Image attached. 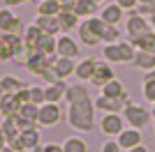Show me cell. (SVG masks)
Masks as SVG:
<instances>
[{
  "mask_svg": "<svg viewBox=\"0 0 155 152\" xmlns=\"http://www.w3.org/2000/svg\"><path fill=\"white\" fill-rule=\"evenodd\" d=\"M67 99V111L65 120L74 131H93L97 127L95 120V99L91 97V88L86 83H70V88L65 92Z\"/></svg>",
  "mask_w": 155,
  "mask_h": 152,
  "instance_id": "1",
  "label": "cell"
},
{
  "mask_svg": "<svg viewBox=\"0 0 155 152\" xmlns=\"http://www.w3.org/2000/svg\"><path fill=\"white\" fill-rule=\"evenodd\" d=\"M137 55V49L132 42H114V44H104L102 46V60H107L109 65H127L132 62Z\"/></svg>",
  "mask_w": 155,
  "mask_h": 152,
  "instance_id": "2",
  "label": "cell"
},
{
  "mask_svg": "<svg viewBox=\"0 0 155 152\" xmlns=\"http://www.w3.org/2000/svg\"><path fill=\"white\" fill-rule=\"evenodd\" d=\"M102 28H104V21L100 16L84 19L77 28V39L88 49H95V46L102 44Z\"/></svg>",
  "mask_w": 155,
  "mask_h": 152,
  "instance_id": "3",
  "label": "cell"
},
{
  "mask_svg": "<svg viewBox=\"0 0 155 152\" xmlns=\"http://www.w3.org/2000/svg\"><path fill=\"white\" fill-rule=\"evenodd\" d=\"M125 125L132 127V129H143V127L153 125V113L150 108H146L143 104H137V101H130L123 111Z\"/></svg>",
  "mask_w": 155,
  "mask_h": 152,
  "instance_id": "4",
  "label": "cell"
},
{
  "mask_svg": "<svg viewBox=\"0 0 155 152\" xmlns=\"http://www.w3.org/2000/svg\"><path fill=\"white\" fill-rule=\"evenodd\" d=\"M26 51L23 46V35H9L2 32V42H0V62H16V58Z\"/></svg>",
  "mask_w": 155,
  "mask_h": 152,
  "instance_id": "5",
  "label": "cell"
},
{
  "mask_svg": "<svg viewBox=\"0 0 155 152\" xmlns=\"http://www.w3.org/2000/svg\"><path fill=\"white\" fill-rule=\"evenodd\" d=\"M97 129L100 134H104L107 138H116L118 134L125 129V118L123 113H104L97 122Z\"/></svg>",
  "mask_w": 155,
  "mask_h": 152,
  "instance_id": "6",
  "label": "cell"
},
{
  "mask_svg": "<svg viewBox=\"0 0 155 152\" xmlns=\"http://www.w3.org/2000/svg\"><path fill=\"white\" fill-rule=\"evenodd\" d=\"M130 95L123 92L120 97H104V95H97L95 97V108L100 113H123L125 106L130 104Z\"/></svg>",
  "mask_w": 155,
  "mask_h": 152,
  "instance_id": "7",
  "label": "cell"
},
{
  "mask_svg": "<svg viewBox=\"0 0 155 152\" xmlns=\"http://www.w3.org/2000/svg\"><path fill=\"white\" fill-rule=\"evenodd\" d=\"M125 32H127L130 42H134L137 37H141L146 32H150V23L146 16H141L139 12H127V21H125Z\"/></svg>",
  "mask_w": 155,
  "mask_h": 152,
  "instance_id": "8",
  "label": "cell"
},
{
  "mask_svg": "<svg viewBox=\"0 0 155 152\" xmlns=\"http://www.w3.org/2000/svg\"><path fill=\"white\" fill-rule=\"evenodd\" d=\"M58 55H44V53H39V51H35V53H30V58L26 60V71L32 76H42L44 71H49L53 67V60H56Z\"/></svg>",
  "mask_w": 155,
  "mask_h": 152,
  "instance_id": "9",
  "label": "cell"
},
{
  "mask_svg": "<svg viewBox=\"0 0 155 152\" xmlns=\"http://www.w3.org/2000/svg\"><path fill=\"white\" fill-rule=\"evenodd\" d=\"M58 23H60V32H63V35H70L72 30H77V28H79L81 19L74 14V2H65V5H60Z\"/></svg>",
  "mask_w": 155,
  "mask_h": 152,
  "instance_id": "10",
  "label": "cell"
},
{
  "mask_svg": "<svg viewBox=\"0 0 155 152\" xmlns=\"http://www.w3.org/2000/svg\"><path fill=\"white\" fill-rule=\"evenodd\" d=\"M23 30H26V28H23V21H21L9 7H2V9H0V32L23 35Z\"/></svg>",
  "mask_w": 155,
  "mask_h": 152,
  "instance_id": "11",
  "label": "cell"
},
{
  "mask_svg": "<svg viewBox=\"0 0 155 152\" xmlns=\"http://www.w3.org/2000/svg\"><path fill=\"white\" fill-rule=\"evenodd\" d=\"M60 120H63V108L58 104L46 101V104L39 106V118H37L39 127H56V125H60Z\"/></svg>",
  "mask_w": 155,
  "mask_h": 152,
  "instance_id": "12",
  "label": "cell"
},
{
  "mask_svg": "<svg viewBox=\"0 0 155 152\" xmlns=\"http://www.w3.org/2000/svg\"><path fill=\"white\" fill-rule=\"evenodd\" d=\"M116 78V71H114V65H109L107 60H97L95 71L91 76V85L93 88H104L109 81Z\"/></svg>",
  "mask_w": 155,
  "mask_h": 152,
  "instance_id": "13",
  "label": "cell"
},
{
  "mask_svg": "<svg viewBox=\"0 0 155 152\" xmlns=\"http://www.w3.org/2000/svg\"><path fill=\"white\" fill-rule=\"evenodd\" d=\"M104 23H111V25H120L125 21V9L116 2H107V5L100 7V14H97Z\"/></svg>",
  "mask_w": 155,
  "mask_h": 152,
  "instance_id": "14",
  "label": "cell"
},
{
  "mask_svg": "<svg viewBox=\"0 0 155 152\" xmlns=\"http://www.w3.org/2000/svg\"><path fill=\"white\" fill-rule=\"evenodd\" d=\"M58 58H79L81 46L77 39H72V35H58V46H56Z\"/></svg>",
  "mask_w": 155,
  "mask_h": 152,
  "instance_id": "15",
  "label": "cell"
},
{
  "mask_svg": "<svg viewBox=\"0 0 155 152\" xmlns=\"http://www.w3.org/2000/svg\"><path fill=\"white\" fill-rule=\"evenodd\" d=\"M116 141H118V145L123 147V150H132V147H137V145H141V143H143V134H141V129L125 127L123 131L116 136Z\"/></svg>",
  "mask_w": 155,
  "mask_h": 152,
  "instance_id": "16",
  "label": "cell"
},
{
  "mask_svg": "<svg viewBox=\"0 0 155 152\" xmlns=\"http://www.w3.org/2000/svg\"><path fill=\"white\" fill-rule=\"evenodd\" d=\"M21 106H23V101L19 99V95H0V115L2 118H12V115H16L21 111Z\"/></svg>",
  "mask_w": 155,
  "mask_h": 152,
  "instance_id": "17",
  "label": "cell"
},
{
  "mask_svg": "<svg viewBox=\"0 0 155 152\" xmlns=\"http://www.w3.org/2000/svg\"><path fill=\"white\" fill-rule=\"evenodd\" d=\"M74 69H77V60L74 58H56L53 60V74L60 81H67L74 74Z\"/></svg>",
  "mask_w": 155,
  "mask_h": 152,
  "instance_id": "18",
  "label": "cell"
},
{
  "mask_svg": "<svg viewBox=\"0 0 155 152\" xmlns=\"http://www.w3.org/2000/svg\"><path fill=\"white\" fill-rule=\"evenodd\" d=\"M28 83L23 81V78H19V76L14 74H2L0 76V95H16L19 90H23Z\"/></svg>",
  "mask_w": 155,
  "mask_h": 152,
  "instance_id": "19",
  "label": "cell"
},
{
  "mask_svg": "<svg viewBox=\"0 0 155 152\" xmlns=\"http://www.w3.org/2000/svg\"><path fill=\"white\" fill-rule=\"evenodd\" d=\"M70 88L67 81H56V83H46L44 85V95L49 104H60V99H65V92Z\"/></svg>",
  "mask_w": 155,
  "mask_h": 152,
  "instance_id": "20",
  "label": "cell"
},
{
  "mask_svg": "<svg viewBox=\"0 0 155 152\" xmlns=\"http://www.w3.org/2000/svg\"><path fill=\"white\" fill-rule=\"evenodd\" d=\"M35 25H37L44 35H53V37L63 35V32H60L58 16H42V14H37V16H35Z\"/></svg>",
  "mask_w": 155,
  "mask_h": 152,
  "instance_id": "21",
  "label": "cell"
},
{
  "mask_svg": "<svg viewBox=\"0 0 155 152\" xmlns=\"http://www.w3.org/2000/svg\"><path fill=\"white\" fill-rule=\"evenodd\" d=\"M74 14L79 19H91V16H97L100 14V2L97 0H77L74 2Z\"/></svg>",
  "mask_w": 155,
  "mask_h": 152,
  "instance_id": "22",
  "label": "cell"
},
{
  "mask_svg": "<svg viewBox=\"0 0 155 152\" xmlns=\"http://www.w3.org/2000/svg\"><path fill=\"white\" fill-rule=\"evenodd\" d=\"M95 65H97L95 58H84V60H79L77 69H74V76L79 78V83H88L91 81L93 71H95Z\"/></svg>",
  "mask_w": 155,
  "mask_h": 152,
  "instance_id": "23",
  "label": "cell"
},
{
  "mask_svg": "<svg viewBox=\"0 0 155 152\" xmlns=\"http://www.w3.org/2000/svg\"><path fill=\"white\" fill-rule=\"evenodd\" d=\"M141 97H143V101L155 104V69L143 71V76H141Z\"/></svg>",
  "mask_w": 155,
  "mask_h": 152,
  "instance_id": "24",
  "label": "cell"
},
{
  "mask_svg": "<svg viewBox=\"0 0 155 152\" xmlns=\"http://www.w3.org/2000/svg\"><path fill=\"white\" fill-rule=\"evenodd\" d=\"M19 138L23 141V145H26L28 152H32L35 147L42 145V131H39V127H32V129H23V131H19Z\"/></svg>",
  "mask_w": 155,
  "mask_h": 152,
  "instance_id": "25",
  "label": "cell"
},
{
  "mask_svg": "<svg viewBox=\"0 0 155 152\" xmlns=\"http://www.w3.org/2000/svg\"><path fill=\"white\" fill-rule=\"evenodd\" d=\"M132 67H137V69L141 71H150L155 69V53H146V51H137L134 60H132Z\"/></svg>",
  "mask_w": 155,
  "mask_h": 152,
  "instance_id": "26",
  "label": "cell"
},
{
  "mask_svg": "<svg viewBox=\"0 0 155 152\" xmlns=\"http://www.w3.org/2000/svg\"><path fill=\"white\" fill-rule=\"evenodd\" d=\"M44 32L39 30L35 23H30V25H26V30H23V46H26L28 51H35L37 49V42H39V37H42Z\"/></svg>",
  "mask_w": 155,
  "mask_h": 152,
  "instance_id": "27",
  "label": "cell"
},
{
  "mask_svg": "<svg viewBox=\"0 0 155 152\" xmlns=\"http://www.w3.org/2000/svg\"><path fill=\"white\" fill-rule=\"evenodd\" d=\"M56 46H58V37H53V35H42L35 51L44 53V55H58V53H56Z\"/></svg>",
  "mask_w": 155,
  "mask_h": 152,
  "instance_id": "28",
  "label": "cell"
},
{
  "mask_svg": "<svg viewBox=\"0 0 155 152\" xmlns=\"http://www.w3.org/2000/svg\"><path fill=\"white\" fill-rule=\"evenodd\" d=\"M63 150L65 152H91L88 150V143L81 136H67L63 141Z\"/></svg>",
  "mask_w": 155,
  "mask_h": 152,
  "instance_id": "29",
  "label": "cell"
},
{
  "mask_svg": "<svg viewBox=\"0 0 155 152\" xmlns=\"http://www.w3.org/2000/svg\"><path fill=\"white\" fill-rule=\"evenodd\" d=\"M134 49L137 51H146V53H155V32H146V35H141V37H137L134 42Z\"/></svg>",
  "mask_w": 155,
  "mask_h": 152,
  "instance_id": "30",
  "label": "cell"
},
{
  "mask_svg": "<svg viewBox=\"0 0 155 152\" xmlns=\"http://www.w3.org/2000/svg\"><path fill=\"white\" fill-rule=\"evenodd\" d=\"M37 14H42V16H58L60 14V2L58 0H39L37 2Z\"/></svg>",
  "mask_w": 155,
  "mask_h": 152,
  "instance_id": "31",
  "label": "cell"
},
{
  "mask_svg": "<svg viewBox=\"0 0 155 152\" xmlns=\"http://www.w3.org/2000/svg\"><path fill=\"white\" fill-rule=\"evenodd\" d=\"M125 92V85H123V81H118V78H114V81H109L104 88H100V95H104V97H120Z\"/></svg>",
  "mask_w": 155,
  "mask_h": 152,
  "instance_id": "32",
  "label": "cell"
},
{
  "mask_svg": "<svg viewBox=\"0 0 155 152\" xmlns=\"http://www.w3.org/2000/svg\"><path fill=\"white\" fill-rule=\"evenodd\" d=\"M114 42H120V28L111 23H104L102 28V44H114Z\"/></svg>",
  "mask_w": 155,
  "mask_h": 152,
  "instance_id": "33",
  "label": "cell"
},
{
  "mask_svg": "<svg viewBox=\"0 0 155 152\" xmlns=\"http://www.w3.org/2000/svg\"><path fill=\"white\" fill-rule=\"evenodd\" d=\"M0 129L7 134V138L19 136V125H16V120H14V118H2V125H0Z\"/></svg>",
  "mask_w": 155,
  "mask_h": 152,
  "instance_id": "34",
  "label": "cell"
},
{
  "mask_svg": "<svg viewBox=\"0 0 155 152\" xmlns=\"http://www.w3.org/2000/svg\"><path fill=\"white\" fill-rule=\"evenodd\" d=\"M30 101L37 104V106L46 104V95H44V88H42V85H30Z\"/></svg>",
  "mask_w": 155,
  "mask_h": 152,
  "instance_id": "35",
  "label": "cell"
},
{
  "mask_svg": "<svg viewBox=\"0 0 155 152\" xmlns=\"http://www.w3.org/2000/svg\"><path fill=\"white\" fill-rule=\"evenodd\" d=\"M100 152H125V150L118 145L116 138H107V141L102 143V147H100Z\"/></svg>",
  "mask_w": 155,
  "mask_h": 152,
  "instance_id": "36",
  "label": "cell"
},
{
  "mask_svg": "<svg viewBox=\"0 0 155 152\" xmlns=\"http://www.w3.org/2000/svg\"><path fill=\"white\" fill-rule=\"evenodd\" d=\"M32 152H65V150H63V143H42Z\"/></svg>",
  "mask_w": 155,
  "mask_h": 152,
  "instance_id": "37",
  "label": "cell"
},
{
  "mask_svg": "<svg viewBox=\"0 0 155 152\" xmlns=\"http://www.w3.org/2000/svg\"><path fill=\"white\" fill-rule=\"evenodd\" d=\"M116 5H120L125 12H134L137 7H139V0H114Z\"/></svg>",
  "mask_w": 155,
  "mask_h": 152,
  "instance_id": "38",
  "label": "cell"
},
{
  "mask_svg": "<svg viewBox=\"0 0 155 152\" xmlns=\"http://www.w3.org/2000/svg\"><path fill=\"white\" fill-rule=\"evenodd\" d=\"M7 145L12 147V150H16V152H28L26 150V145H23V141L19 138V136H14V138H9V143Z\"/></svg>",
  "mask_w": 155,
  "mask_h": 152,
  "instance_id": "39",
  "label": "cell"
},
{
  "mask_svg": "<svg viewBox=\"0 0 155 152\" xmlns=\"http://www.w3.org/2000/svg\"><path fill=\"white\" fill-rule=\"evenodd\" d=\"M2 2H5V7H9V9H12V7L23 5V0H2Z\"/></svg>",
  "mask_w": 155,
  "mask_h": 152,
  "instance_id": "40",
  "label": "cell"
},
{
  "mask_svg": "<svg viewBox=\"0 0 155 152\" xmlns=\"http://www.w3.org/2000/svg\"><path fill=\"white\" fill-rule=\"evenodd\" d=\"M7 143H9V138H7V134L2 131V129H0V150H2V147H7Z\"/></svg>",
  "mask_w": 155,
  "mask_h": 152,
  "instance_id": "41",
  "label": "cell"
},
{
  "mask_svg": "<svg viewBox=\"0 0 155 152\" xmlns=\"http://www.w3.org/2000/svg\"><path fill=\"white\" fill-rule=\"evenodd\" d=\"M125 152H150V150H148V147H146V145H143V143H141V145L132 147V150H125Z\"/></svg>",
  "mask_w": 155,
  "mask_h": 152,
  "instance_id": "42",
  "label": "cell"
},
{
  "mask_svg": "<svg viewBox=\"0 0 155 152\" xmlns=\"http://www.w3.org/2000/svg\"><path fill=\"white\" fill-rule=\"evenodd\" d=\"M148 23H150V30L155 32V14H150V16H148Z\"/></svg>",
  "mask_w": 155,
  "mask_h": 152,
  "instance_id": "43",
  "label": "cell"
},
{
  "mask_svg": "<svg viewBox=\"0 0 155 152\" xmlns=\"http://www.w3.org/2000/svg\"><path fill=\"white\" fill-rule=\"evenodd\" d=\"M0 152H16V150H12V147L7 145V147H2V150H0Z\"/></svg>",
  "mask_w": 155,
  "mask_h": 152,
  "instance_id": "44",
  "label": "cell"
},
{
  "mask_svg": "<svg viewBox=\"0 0 155 152\" xmlns=\"http://www.w3.org/2000/svg\"><path fill=\"white\" fill-rule=\"evenodd\" d=\"M153 0H139V5H150Z\"/></svg>",
  "mask_w": 155,
  "mask_h": 152,
  "instance_id": "45",
  "label": "cell"
},
{
  "mask_svg": "<svg viewBox=\"0 0 155 152\" xmlns=\"http://www.w3.org/2000/svg\"><path fill=\"white\" fill-rule=\"evenodd\" d=\"M150 113H153V118H155V104H150Z\"/></svg>",
  "mask_w": 155,
  "mask_h": 152,
  "instance_id": "46",
  "label": "cell"
},
{
  "mask_svg": "<svg viewBox=\"0 0 155 152\" xmlns=\"http://www.w3.org/2000/svg\"><path fill=\"white\" fill-rule=\"evenodd\" d=\"M150 9H153V14H155V0H153V2H150Z\"/></svg>",
  "mask_w": 155,
  "mask_h": 152,
  "instance_id": "47",
  "label": "cell"
},
{
  "mask_svg": "<svg viewBox=\"0 0 155 152\" xmlns=\"http://www.w3.org/2000/svg\"><path fill=\"white\" fill-rule=\"evenodd\" d=\"M58 2H60V5H65V2H72V0H58Z\"/></svg>",
  "mask_w": 155,
  "mask_h": 152,
  "instance_id": "48",
  "label": "cell"
},
{
  "mask_svg": "<svg viewBox=\"0 0 155 152\" xmlns=\"http://www.w3.org/2000/svg\"><path fill=\"white\" fill-rule=\"evenodd\" d=\"M28 2H30V0H23V5H28Z\"/></svg>",
  "mask_w": 155,
  "mask_h": 152,
  "instance_id": "49",
  "label": "cell"
},
{
  "mask_svg": "<svg viewBox=\"0 0 155 152\" xmlns=\"http://www.w3.org/2000/svg\"><path fill=\"white\" fill-rule=\"evenodd\" d=\"M153 129H155V118H153Z\"/></svg>",
  "mask_w": 155,
  "mask_h": 152,
  "instance_id": "50",
  "label": "cell"
},
{
  "mask_svg": "<svg viewBox=\"0 0 155 152\" xmlns=\"http://www.w3.org/2000/svg\"><path fill=\"white\" fill-rule=\"evenodd\" d=\"M0 42H2V32H0Z\"/></svg>",
  "mask_w": 155,
  "mask_h": 152,
  "instance_id": "51",
  "label": "cell"
},
{
  "mask_svg": "<svg viewBox=\"0 0 155 152\" xmlns=\"http://www.w3.org/2000/svg\"><path fill=\"white\" fill-rule=\"evenodd\" d=\"M97 2H107V0H97Z\"/></svg>",
  "mask_w": 155,
  "mask_h": 152,
  "instance_id": "52",
  "label": "cell"
},
{
  "mask_svg": "<svg viewBox=\"0 0 155 152\" xmlns=\"http://www.w3.org/2000/svg\"><path fill=\"white\" fill-rule=\"evenodd\" d=\"M72 2H77V0H72Z\"/></svg>",
  "mask_w": 155,
  "mask_h": 152,
  "instance_id": "53",
  "label": "cell"
}]
</instances>
